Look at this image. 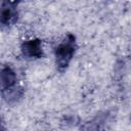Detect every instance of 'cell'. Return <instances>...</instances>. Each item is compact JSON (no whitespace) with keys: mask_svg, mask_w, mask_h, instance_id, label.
I'll use <instances>...</instances> for the list:
<instances>
[{"mask_svg":"<svg viewBox=\"0 0 131 131\" xmlns=\"http://www.w3.org/2000/svg\"><path fill=\"white\" fill-rule=\"evenodd\" d=\"M75 37L72 34H69L68 37L55 48L54 53L56 58V64L60 71L64 70L69 66L75 53Z\"/></svg>","mask_w":131,"mask_h":131,"instance_id":"cell-1","label":"cell"},{"mask_svg":"<svg viewBox=\"0 0 131 131\" xmlns=\"http://www.w3.org/2000/svg\"><path fill=\"white\" fill-rule=\"evenodd\" d=\"M21 52L25 56L30 58H41L43 56V50L41 41L39 39L27 40L21 44Z\"/></svg>","mask_w":131,"mask_h":131,"instance_id":"cell-2","label":"cell"},{"mask_svg":"<svg viewBox=\"0 0 131 131\" xmlns=\"http://www.w3.org/2000/svg\"><path fill=\"white\" fill-rule=\"evenodd\" d=\"M12 3L3 2L1 9V24L3 26H8L13 24L16 20L17 12L15 8L12 6Z\"/></svg>","mask_w":131,"mask_h":131,"instance_id":"cell-3","label":"cell"},{"mask_svg":"<svg viewBox=\"0 0 131 131\" xmlns=\"http://www.w3.org/2000/svg\"><path fill=\"white\" fill-rule=\"evenodd\" d=\"M16 82V75L10 67H4L1 70V86L2 90H7L14 87Z\"/></svg>","mask_w":131,"mask_h":131,"instance_id":"cell-4","label":"cell"},{"mask_svg":"<svg viewBox=\"0 0 131 131\" xmlns=\"http://www.w3.org/2000/svg\"><path fill=\"white\" fill-rule=\"evenodd\" d=\"M3 96L7 101H16L23 96V89L19 87H12L3 91Z\"/></svg>","mask_w":131,"mask_h":131,"instance_id":"cell-5","label":"cell"},{"mask_svg":"<svg viewBox=\"0 0 131 131\" xmlns=\"http://www.w3.org/2000/svg\"><path fill=\"white\" fill-rule=\"evenodd\" d=\"M100 126H101L100 120L98 118H96L93 121L88 122L87 124H85L83 126V131H99Z\"/></svg>","mask_w":131,"mask_h":131,"instance_id":"cell-6","label":"cell"}]
</instances>
